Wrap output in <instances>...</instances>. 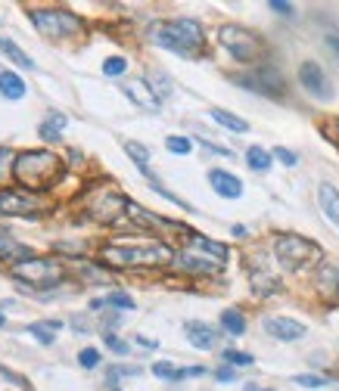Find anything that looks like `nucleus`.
<instances>
[{"mask_svg": "<svg viewBox=\"0 0 339 391\" xmlns=\"http://www.w3.org/2000/svg\"><path fill=\"white\" fill-rule=\"evenodd\" d=\"M221 326H224L231 336H243V333H246V317H243L240 311H224V314H221Z\"/></svg>", "mask_w": 339, "mask_h": 391, "instance_id": "c85d7f7f", "label": "nucleus"}, {"mask_svg": "<svg viewBox=\"0 0 339 391\" xmlns=\"http://www.w3.org/2000/svg\"><path fill=\"white\" fill-rule=\"evenodd\" d=\"M150 78L156 81V84H150V87H156L159 93H162V97H165V93H172V81H168V75H162V72H152Z\"/></svg>", "mask_w": 339, "mask_h": 391, "instance_id": "e433bc0d", "label": "nucleus"}, {"mask_svg": "<svg viewBox=\"0 0 339 391\" xmlns=\"http://www.w3.org/2000/svg\"><path fill=\"white\" fill-rule=\"evenodd\" d=\"M265 333H271L281 342H299L305 336V323L290 320V317H268L265 320Z\"/></svg>", "mask_w": 339, "mask_h": 391, "instance_id": "f8f14e48", "label": "nucleus"}, {"mask_svg": "<svg viewBox=\"0 0 339 391\" xmlns=\"http://www.w3.org/2000/svg\"><path fill=\"white\" fill-rule=\"evenodd\" d=\"M128 205L131 202L125 199V196H118V193H103L100 199H94L88 205V215L94 218V220H103V224H115L122 215H128Z\"/></svg>", "mask_w": 339, "mask_h": 391, "instance_id": "1a4fd4ad", "label": "nucleus"}, {"mask_svg": "<svg viewBox=\"0 0 339 391\" xmlns=\"http://www.w3.org/2000/svg\"><path fill=\"white\" fill-rule=\"evenodd\" d=\"M236 84L246 87V90L265 93V97H281V93H283V78L274 69H268V65H265V69H256L252 75H240Z\"/></svg>", "mask_w": 339, "mask_h": 391, "instance_id": "9d476101", "label": "nucleus"}, {"mask_svg": "<svg viewBox=\"0 0 339 391\" xmlns=\"http://www.w3.org/2000/svg\"><path fill=\"white\" fill-rule=\"evenodd\" d=\"M63 326L59 320H44V323H31L28 326V336L31 338H38L41 345H53V338H56V329Z\"/></svg>", "mask_w": 339, "mask_h": 391, "instance_id": "4be33fe9", "label": "nucleus"}, {"mask_svg": "<svg viewBox=\"0 0 339 391\" xmlns=\"http://www.w3.org/2000/svg\"><path fill=\"white\" fill-rule=\"evenodd\" d=\"M212 118H215L221 127H227V131H234V134H246V131H249V124H246L243 118L224 112V109H212Z\"/></svg>", "mask_w": 339, "mask_h": 391, "instance_id": "bb28decb", "label": "nucleus"}, {"mask_svg": "<svg viewBox=\"0 0 339 391\" xmlns=\"http://www.w3.org/2000/svg\"><path fill=\"white\" fill-rule=\"evenodd\" d=\"M318 289L327 295V299H339V267L324 264L318 270Z\"/></svg>", "mask_w": 339, "mask_h": 391, "instance_id": "aec40b11", "label": "nucleus"}, {"mask_svg": "<svg viewBox=\"0 0 339 391\" xmlns=\"http://www.w3.org/2000/svg\"><path fill=\"white\" fill-rule=\"evenodd\" d=\"M150 41L184 59H197L206 47V35H202V25L197 19H172L150 25Z\"/></svg>", "mask_w": 339, "mask_h": 391, "instance_id": "7ed1b4c3", "label": "nucleus"}, {"mask_svg": "<svg viewBox=\"0 0 339 391\" xmlns=\"http://www.w3.org/2000/svg\"><path fill=\"white\" fill-rule=\"evenodd\" d=\"M199 146H206L209 152H218V156H227V159H231V149H227V146H218V143H209V140H202V137H199Z\"/></svg>", "mask_w": 339, "mask_h": 391, "instance_id": "ea45409f", "label": "nucleus"}, {"mask_svg": "<svg viewBox=\"0 0 339 391\" xmlns=\"http://www.w3.org/2000/svg\"><path fill=\"white\" fill-rule=\"evenodd\" d=\"M13 277L28 279V283H35V286H50V283H56V279H63L66 270L56 258H28L13 267Z\"/></svg>", "mask_w": 339, "mask_h": 391, "instance_id": "0eeeda50", "label": "nucleus"}, {"mask_svg": "<svg viewBox=\"0 0 339 391\" xmlns=\"http://www.w3.org/2000/svg\"><path fill=\"white\" fill-rule=\"evenodd\" d=\"M318 202H320V211L330 224L339 227V190L333 183H320L318 186Z\"/></svg>", "mask_w": 339, "mask_h": 391, "instance_id": "dca6fc26", "label": "nucleus"}, {"mask_svg": "<svg viewBox=\"0 0 339 391\" xmlns=\"http://www.w3.org/2000/svg\"><path fill=\"white\" fill-rule=\"evenodd\" d=\"M0 326H4V314H0Z\"/></svg>", "mask_w": 339, "mask_h": 391, "instance_id": "de8ad7c7", "label": "nucleus"}, {"mask_svg": "<svg viewBox=\"0 0 339 391\" xmlns=\"http://www.w3.org/2000/svg\"><path fill=\"white\" fill-rule=\"evenodd\" d=\"M28 19L44 38H75L84 31V22L63 6H38V10H28Z\"/></svg>", "mask_w": 339, "mask_h": 391, "instance_id": "20e7f679", "label": "nucleus"}, {"mask_svg": "<svg viewBox=\"0 0 339 391\" xmlns=\"http://www.w3.org/2000/svg\"><path fill=\"white\" fill-rule=\"evenodd\" d=\"M271 156H274L277 161H281V165H286V168H293L296 161H299V156H296L293 149H283V146H277L274 152H271Z\"/></svg>", "mask_w": 339, "mask_h": 391, "instance_id": "c9c22d12", "label": "nucleus"}, {"mask_svg": "<svg viewBox=\"0 0 339 391\" xmlns=\"http://www.w3.org/2000/svg\"><path fill=\"white\" fill-rule=\"evenodd\" d=\"M218 41H221V47L236 63H256L261 53V38L252 35L249 28H240V25H224V28L218 31Z\"/></svg>", "mask_w": 339, "mask_h": 391, "instance_id": "39448f33", "label": "nucleus"}, {"mask_svg": "<svg viewBox=\"0 0 339 391\" xmlns=\"http://www.w3.org/2000/svg\"><path fill=\"white\" fill-rule=\"evenodd\" d=\"M265 391H274V388H265Z\"/></svg>", "mask_w": 339, "mask_h": 391, "instance_id": "09e8293b", "label": "nucleus"}, {"mask_svg": "<svg viewBox=\"0 0 339 391\" xmlns=\"http://www.w3.org/2000/svg\"><path fill=\"white\" fill-rule=\"evenodd\" d=\"M0 379H6L10 385H16L19 391H28V388H31V385H28V379H25L22 373H16V370H10V367H4V363H0Z\"/></svg>", "mask_w": 339, "mask_h": 391, "instance_id": "c756f323", "label": "nucleus"}, {"mask_svg": "<svg viewBox=\"0 0 339 391\" xmlns=\"http://www.w3.org/2000/svg\"><path fill=\"white\" fill-rule=\"evenodd\" d=\"M271 10H274V13H283V16H290V13H293V4H283V0H271Z\"/></svg>", "mask_w": 339, "mask_h": 391, "instance_id": "79ce46f5", "label": "nucleus"}, {"mask_svg": "<svg viewBox=\"0 0 339 391\" xmlns=\"http://www.w3.org/2000/svg\"><path fill=\"white\" fill-rule=\"evenodd\" d=\"M13 177L28 193L47 190V186H53L63 177V161L47 149H25L13 159Z\"/></svg>", "mask_w": 339, "mask_h": 391, "instance_id": "f03ea898", "label": "nucleus"}, {"mask_svg": "<svg viewBox=\"0 0 339 391\" xmlns=\"http://www.w3.org/2000/svg\"><path fill=\"white\" fill-rule=\"evenodd\" d=\"M184 329H187L190 345L193 348H202V351H209V348L215 345V338H218L215 333H212V326H206V323H197V320H190Z\"/></svg>", "mask_w": 339, "mask_h": 391, "instance_id": "6ab92c4d", "label": "nucleus"}, {"mask_svg": "<svg viewBox=\"0 0 339 391\" xmlns=\"http://www.w3.org/2000/svg\"><path fill=\"white\" fill-rule=\"evenodd\" d=\"M0 50H4V56H10L19 69H28V72H35V59H31L19 44H13L10 38H0Z\"/></svg>", "mask_w": 339, "mask_h": 391, "instance_id": "412c9836", "label": "nucleus"}, {"mask_svg": "<svg viewBox=\"0 0 339 391\" xmlns=\"http://www.w3.org/2000/svg\"><path fill=\"white\" fill-rule=\"evenodd\" d=\"M243 391H261V388H259V385H252V382H249V385H246Z\"/></svg>", "mask_w": 339, "mask_h": 391, "instance_id": "49530a36", "label": "nucleus"}, {"mask_svg": "<svg viewBox=\"0 0 339 391\" xmlns=\"http://www.w3.org/2000/svg\"><path fill=\"white\" fill-rule=\"evenodd\" d=\"M234 236H240V240H243V236H246V227L243 224H234V230H231Z\"/></svg>", "mask_w": 339, "mask_h": 391, "instance_id": "a18cd8bd", "label": "nucleus"}, {"mask_svg": "<svg viewBox=\"0 0 339 391\" xmlns=\"http://www.w3.org/2000/svg\"><path fill=\"white\" fill-rule=\"evenodd\" d=\"M90 308L100 311V308H115V311H131L134 308V299L128 292H109L106 299H100V301H90Z\"/></svg>", "mask_w": 339, "mask_h": 391, "instance_id": "5701e85b", "label": "nucleus"}, {"mask_svg": "<svg viewBox=\"0 0 339 391\" xmlns=\"http://www.w3.org/2000/svg\"><path fill=\"white\" fill-rule=\"evenodd\" d=\"M227 367H252V354H243V351H234V348H227L221 354Z\"/></svg>", "mask_w": 339, "mask_h": 391, "instance_id": "7c9ffc66", "label": "nucleus"}, {"mask_svg": "<svg viewBox=\"0 0 339 391\" xmlns=\"http://www.w3.org/2000/svg\"><path fill=\"white\" fill-rule=\"evenodd\" d=\"M174 264L181 270H190V274H218L224 264H218L215 258H206V255H193V252H181L174 255Z\"/></svg>", "mask_w": 339, "mask_h": 391, "instance_id": "2eb2a0df", "label": "nucleus"}, {"mask_svg": "<svg viewBox=\"0 0 339 391\" xmlns=\"http://www.w3.org/2000/svg\"><path fill=\"white\" fill-rule=\"evenodd\" d=\"M125 152H128V156L134 159V165H137L140 171H143V177L152 174V171H150V149L143 146V143H137V140H128V143H125Z\"/></svg>", "mask_w": 339, "mask_h": 391, "instance_id": "393cba45", "label": "nucleus"}, {"mask_svg": "<svg viewBox=\"0 0 339 391\" xmlns=\"http://www.w3.org/2000/svg\"><path fill=\"white\" fill-rule=\"evenodd\" d=\"M122 90H125V93H128V97L134 100V106L147 109V112H159V106H162L159 93L152 90L147 81H128V84H122Z\"/></svg>", "mask_w": 339, "mask_h": 391, "instance_id": "ddd939ff", "label": "nucleus"}, {"mask_svg": "<svg viewBox=\"0 0 339 391\" xmlns=\"http://www.w3.org/2000/svg\"><path fill=\"white\" fill-rule=\"evenodd\" d=\"M0 258H25V261H28L31 255H28L25 245L16 242L10 233H0Z\"/></svg>", "mask_w": 339, "mask_h": 391, "instance_id": "a878e982", "label": "nucleus"}, {"mask_svg": "<svg viewBox=\"0 0 339 391\" xmlns=\"http://www.w3.org/2000/svg\"><path fill=\"white\" fill-rule=\"evenodd\" d=\"M125 69H128V59H122V56H109L103 63V75H109V78H118Z\"/></svg>", "mask_w": 339, "mask_h": 391, "instance_id": "2f4dec72", "label": "nucleus"}, {"mask_svg": "<svg viewBox=\"0 0 339 391\" xmlns=\"http://www.w3.org/2000/svg\"><path fill=\"white\" fill-rule=\"evenodd\" d=\"M296 382H299L302 388H324V385H327V379L311 376V373H305V376H296Z\"/></svg>", "mask_w": 339, "mask_h": 391, "instance_id": "4c0bfd02", "label": "nucleus"}, {"mask_svg": "<svg viewBox=\"0 0 339 391\" xmlns=\"http://www.w3.org/2000/svg\"><path fill=\"white\" fill-rule=\"evenodd\" d=\"M190 245L193 249H199L202 255H212V258L218 261V264H227V258H231V252H227V245L221 242H215V240H206V236H199V233H190Z\"/></svg>", "mask_w": 339, "mask_h": 391, "instance_id": "f3484780", "label": "nucleus"}, {"mask_svg": "<svg viewBox=\"0 0 339 391\" xmlns=\"http://www.w3.org/2000/svg\"><path fill=\"white\" fill-rule=\"evenodd\" d=\"M271 161H274V156L265 152L261 146H249V152H246V165H249L252 171H268Z\"/></svg>", "mask_w": 339, "mask_h": 391, "instance_id": "cd10ccee", "label": "nucleus"}, {"mask_svg": "<svg viewBox=\"0 0 339 391\" xmlns=\"http://www.w3.org/2000/svg\"><path fill=\"white\" fill-rule=\"evenodd\" d=\"M100 258L113 267H159L172 264L174 252L159 240H113L100 249Z\"/></svg>", "mask_w": 339, "mask_h": 391, "instance_id": "f257e3e1", "label": "nucleus"}, {"mask_svg": "<svg viewBox=\"0 0 339 391\" xmlns=\"http://www.w3.org/2000/svg\"><path fill=\"white\" fill-rule=\"evenodd\" d=\"M63 127H66V115H63V112H50V115L44 118V122H41L38 134H41L44 140H59Z\"/></svg>", "mask_w": 339, "mask_h": 391, "instance_id": "b1692460", "label": "nucleus"}, {"mask_svg": "<svg viewBox=\"0 0 339 391\" xmlns=\"http://www.w3.org/2000/svg\"><path fill=\"white\" fill-rule=\"evenodd\" d=\"M152 373H156L159 379H168V382H177V379H181V370L172 367V363H165V360L152 363Z\"/></svg>", "mask_w": 339, "mask_h": 391, "instance_id": "473e14b6", "label": "nucleus"}, {"mask_svg": "<svg viewBox=\"0 0 339 391\" xmlns=\"http://www.w3.org/2000/svg\"><path fill=\"white\" fill-rule=\"evenodd\" d=\"M25 93H28V87H25V81L19 78V75L10 72V69L0 72V97L4 100H22Z\"/></svg>", "mask_w": 339, "mask_h": 391, "instance_id": "a211bd4d", "label": "nucleus"}, {"mask_svg": "<svg viewBox=\"0 0 339 391\" xmlns=\"http://www.w3.org/2000/svg\"><path fill=\"white\" fill-rule=\"evenodd\" d=\"M327 44H330V47H333L336 53H339V35H327Z\"/></svg>", "mask_w": 339, "mask_h": 391, "instance_id": "c03bdc74", "label": "nucleus"}, {"mask_svg": "<svg viewBox=\"0 0 339 391\" xmlns=\"http://www.w3.org/2000/svg\"><path fill=\"white\" fill-rule=\"evenodd\" d=\"M78 363H81L84 370H94L97 363H100V351H97V348H84V351L78 354Z\"/></svg>", "mask_w": 339, "mask_h": 391, "instance_id": "f704fd0d", "label": "nucleus"}, {"mask_svg": "<svg viewBox=\"0 0 339 391\" xmlns=\"http://www.w3.org/2000/svg\"><path fill=\"white\" fill-rule=\"evenodd\" d=\"M10 149L6 146H0V181H4V174H6V168H10Z\"/></svg>", "mask_w": 339, "mask_h": 391, "instance_id": "a19ab883", "label": "nucleus"}, {"mask_svg": "<svg viewBox=\"0 0 339 391\" xmlns=\"http://www.w3.org/2000/svg\"><path fill=\"white\" fill-rule=\"evenodd\" d=\"M106 345L113 348L115 354H128V342H122V338H115L113 333H106Z\"/></svg>", "mask_w": 339, "mask_h": 391, "instance_id": "58836bf2", "label": "nucleus"}, {"mask_svg": "<svg viewBox=\"0 0 339 391\" xmlns=\"http://www.w3.org/2000/svg\"><path fill=\"white\" fill-rule=\"evenodd\" d=\"M44 202L28 190H4L0 193V215H13V218H35L41 215Z\"/></svg>", "mask_w": 339, "mask_h": 391, "instance_id": "6e6552de", "label": "nucleus"}, {"mask_svg": "<svg viewBox=\"0 0 339 391\" xmlns=\"http://www.w3.org/2000/svg\"><path fill=\"white\" fill-rule=\"evenodd\" d=\"M209 183H212V190H215L218 196H224V199H240L243 196V181L236 174L221 171V168L209 171Z\"/></svg>", "mask_w": 339, "mask_h": 391, "instance_id": "4468645a", "label": "nucleus"}, {"mask_svg": "<svg viewBox=\"0 0 339 391\" xmlns=\"http://www.w3.org/2000/svg\"><path fill=\"white\" fill-rule=\"evenodd\" d=\"M299 81H302V87L308 90L311 97H318V100H330V87H327L324 69H320L318 63H302V69H299Z\"/></svg>", "mask_w": 339, "mask_h": 391, "instance_id": "9b49d317", "label": "nucleus"}, {"mask_svg": "<svg viewBox=\"0 0 339 391\" xmlns=\"http://www.w3.org/2000/svg\"><path fill=\"white\" fill-rule=\"evenodd\" d=\"M215 379H218V382H231V379H234V370H231V367H218V370H215Z\"/></svg>", "mask_w": 339, "mask_h": 391, "instance_id": "37998d69", "label": "nucleus"}, {"mask_svg": "<svg viewBox=\"0 0 339 391\" xmlns=\"http://www.w3.org/2000/svg\"><path fill=\"white\" fill-rule=\"evenodd\" d=\"M165 146H168V152H177V156H187V152L193 149V143H190L187 137H168V140H165Z\"/></svg>", "mask_w": 339, "mask_h": 391, "instance_id": "72a5a7b5", "label": "nucleus"}, {"mask_svg": "<svg viewBox=\"0 0 339 391\" xmlns=\"http://www.w3.org/2000/svg\"><path fill=\"white\" fill-rule=\"evenodd\" d=\"M274 255L281 258V264H286L290 270H299V267L308 264V261L320 258V249L315 242L296 236V233H283L274 240Z\"/></svg>", "mask_w": 339, "mask_h": 391, "instance_id": "423d86ee", "label": "nucleus"}]
</instances>
